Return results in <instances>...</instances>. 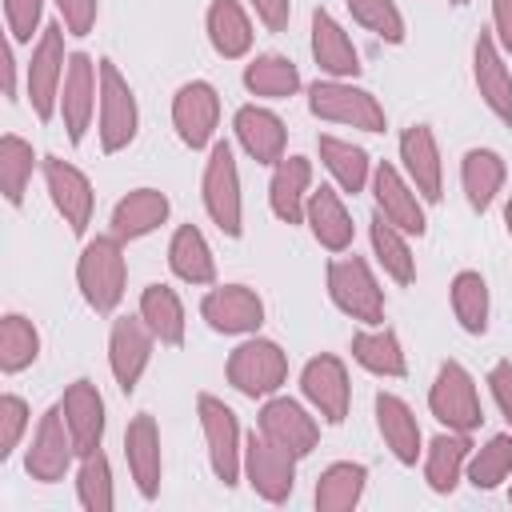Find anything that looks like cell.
<instances>
[{
    "instance_id": "cell-47",
    "label": "cell",
    "mask_w": 512,
    "mask_h": 512,
    "mask_svg": "<svg viewBox=\"0 0 512 512\" xmlns=\"http://www.w3.org/2000/svg\"><path fill=\"white\" fill-rule=\"evenodd\" d=\"M4 28L16 44H36L44 32V0H4Z\"/></svg>"
},
{
    "instance_id": "cell-22",
    "label": "cell",
    "mask_w": 512,
    "mask_h": 512,
    "mask_svg": "<svg viewBox=\"0 0 512 512\" xmlns=\"http://www.w3.org/2000/svg\"><path fill=\"white\" fill-rule=\"evenodd\" d=\"M400 172L408 184L420 192L424 204H436L444 196V160H440V140L428 124H408L400 132Z\"/></svg>"
},
{
    "instance_id": "cell-17",
    "label": "cell",
    "mask_w": 512,
    "mask_h": 512,
    "mask_svg": "<svg viewBox=\"0 0 512 512\" xmlns=\"http://www.w3.org/2000/svg\"><path fill=\"white\" fill-rule=\"evenodd\" d=\"M200 320L220 336H256L264 324V300L248 284H212L200 296Z\"/></svg>"
},
{
    "instance_id": "cell-25",
    "label": "cell",
    "mask_w": 512,
    "mask_h": 512,
    "mask_svg": "<svg viewBox=\"0 0 512 512\" xmlns=\"http://www.w3.org/2000/svg\"><path fill=\"white\" fill-rule=\"evenodd\" d=\"M60 412H64V424L76 440V452L88 456L104 444V428H108V408H104V396L100 388L88 380V376H76L64 396H60Z\"/></svg>"
},
{
    "instance_id": "cell-36",
    "label": "cell",
    "mask_w": 512,
    "mask_h": 512,
    "mask_svg": "<svg viewBox=\"0 0 512 512\" xmlns=\"http://www.w3.org/2000/svg\"><path fill=\"white\" fill-rule=\"evenodd\" d=\"M316 152H320V164H324V172L332 176V184L344 192V196H356V192H364L368 188V180H372V156L360 148V144H352V140H344V136H332V132H324V136H316Z\"/></svg>"
},
{
    "instance_id": "cell-40",
    "label": "cell",
    "mask_w": 512,
    "mask_h": 512,
    "mask_svg": "<svg viewBox=\"0 0 512 512\" xmlns=\"http://www.w3.org/2000/svg\"><path fill=\"white\" fill-rule=\"evenodd\" d=\"M40 164H44V160L36 156L32 140H24V136H16V132H4V136H0V192H4V200H8L12 208L24 204V196H28L32 176H36Z\"/></svg>"
},
{
    "instance_id": "cell-46",
    "label": "cell",
    "mask_w": 512,
    "mask_h": 512,
    "mask_svg": "<svg viewBox=\"0 0 512 512\" xmlns=\"http://www.w3.org/2000/svg\"><path fill=\"white\" fill-rule=\"evenodd\" d=\"M28 424H32L28 400L16 396V392H4V396H0V460H12V452L20 448Z\"/></svg>"
},
{
    "instance_id": "cell-28",
    "label": "cell",
    "mask_w": 512,
    "mask_h": 512,
    "mask_svg": "<svg viewBox=\"0 0 512 512\" xmlns=\"http://www.w3.org/2000/svg\"><path fill=\"white\" fill-rule=\"evenodd\" d=\"M312 160L308 156H284L272 164L268 176V208L280 224H304V208L312 196Z\"/></svg>"
},
{
    "instance_id": "cell-39",
    "label": "cell",
    "mask_w": 512,
    "mask_h": 512,
    "mask_svg": "<svg viewBox=\"0 0 512 512\" xmlns=\"http://www.w3.org/2000/svg\"><path fill=\"white\" fill-rule=\"evenodd\" d=\"M448 304L456 324L468 336H484L488 332V316H492V296H488V280L476 268H460L448 284Z\"/></svg>"
},
{
    "instance_id": "cell-24",
    "label": "cell",
    "mask_w": 512,
    "mask_h": 512,
    "mask_svg": "<svg viewBox=\"0 0 512 512\" xmlns=\"http://www.w3.org/2000/svg\"><path fill=\"white\" fill-rule=\"evenodd\" d=\"M232 132H236V144L248 152V160L264 168L288 156V124L264 104H240L232 116Z\"/></svg>"
},
{
    "instance_id": "cell-43",
    "label": "cell",
    "mask_w": 512,
    "mask_h": 512,
    "mask_svg": "<svg viewBox=\"0 0 512 512\" xmlns=\"http://www.w3.org/2000/svg\"><path fill=\"white\" fill-rule=\"evenodd\" d=\"M508 476H512V428H508V432H496V436H488L480 448H472L468 468H464V480H468L476 492H492V488H500Z\"/></svg>"
},
{
    "instance_id": "cell-31",
    "label": "cell",
    "mask_w": 512,
    "mask_h": 512,
    "mask_svg": "<svg viewBox=\"0 0 512 512\" xmlns=\"http://www.w3.org/2000/svg\"><path fill=\"white\" fill-rule=\"evenodd\" d=\"M168 212H172V200L160 192V188H132V192H124L120 200H116V208H112V236L116 240H124V244H132V240H144L148 232H156L160 224H168Z\"/></svg>"
},
{
    "instance_id": "cell-4",
    "label": "cell",
    "mask_w": 512,
    "mask_h": 512,
    "mask_svg": "<svg viewBox=\"0 0 512 512\" xmlns=\"http://www.w3.org/2000/svg\"><path fill=\"white\" fill-rule=\"evenodd\" d=\"M200 200H204L208 220L228 240L244 236V188H240V164H236V152L228 140H216L208 148L204 176H200Z\"/></svg>"
},
{
    "instance_id": "cell-35",
    "label": "cell",
    "mask_w": 512,
    "mask_h": 512,
    "mask_svg": "<svg viewBox=\"0 0 512 512\" xmlns=\"http://www.w3.org/2000/svg\"><path fill=\"white\" fill-rule=\"evenodd\" d=\"M136 312H140V320L152 328L156 344H164V348H180V344H184V336H188V316H184V300H180V292H176L172 284H164V280L144 284Z\"/></svg>"
},
{
    "instance_id": "cell-6",
    "label": "cell",
    "mask_w": 512,
    "mask_h": 512,
    "mask_svg": "<svg viewBox=\"0 0 512 512\" xmlns=\"http://www.w3.org/2000/svg\"><path fill=\"white\" fill-rule=\"evenodd\" d=\"M324 284H328V300L356 324H384V288L372 272V264L364 256H332L324 268Z\"/></svg>"
},
{
    "instance_id": "cell-21",
    "label": "cell",
    "mask_w": 512,
    "mask_h": 512,
    "mask_svg": "<svg viewBox=\"0 0 512 512\" xmlns=\"http://www.w3.org/2000/svg\"><path fill=\"white\" fill-rule=\"evenodd\" d=\"M308 48H312V60L324 76L332 80H356L360 76V48L352 44L348 28L328 12V8H312V20H308Z\"/></svg>"
},
{
    "instance_id": "cell-49",
    "label": "cell",
    "mask_w": 512,
    "mask_h": 512,
    "mask_svg": "<svg viewBox=\"0 0 512 512\" xmlns=\"http://www.w3.org/2000/svg\"><path fill=\"white\" fill-rule=\"evenodd\" d=\"M488 392H492V400H496L504 424L512 428V360H496V364L488 368Z\"/></svg>"
},
{
    "instance_id": "cell-38",
    "label": "cell",
    "mask_w": 512,
    "mask_h": 512,
    "mask_svg": "<svg viewBox=\"0 0 512 512\" xmlns=\"http://www.w3.org/2000/svg\"><path fill=\"white\" fill-rule=\"evenodd\" d=\"M364 488H368V468L360 460H336L316 476L312 504L320 512H352L364 500Z\"/></svg>"
},
{
    "instance_id": "cell-3",
    "label": "cell",
    "mask_w": 512,
    "mask_h": 512,
    "mask_svg": "<svg viewBox=\"0 0 512 512\" xmlns=\"http://www.w3.org/2000/svg\"><path fill=\"white\" fill-rule=\"evenodd\" d=\"M68 28L64 24H44V32L32 44V56L24 64V100L36 112L40 124L60 116V88H64V72H68V48H64Z\"/></svg>"
},
{
    "instance_id": "cell-16",
    "label": "cell",
    "mask_w": 512,
    "mask_h": 512,
    "mask_svg": "<svg viewBox=\"0 0 512 512\" xmlns=\"http://www.w3.org/2000/svg\"><path fill=\"white\" fill-rule=\"evenodd\" d=\"M172 128L184 148L200 152L216 144L220 128V92L208 80H184L172 96Z\"/></svg>"
},
{
    "instance_id": "cell-54",
    "label": "cell",
    "mask_w": 512,
    "mask_h": 512,
    "mask_svg": "<svg viewBox=\"0 0 512 512\" xmlns=\"http://www.w3.org/2000/svg\"><path fill=\"white\" fill-rule=\"evenodd\" d=\"M448 4H456V8H464V4H468V0H448Z\"/></svg>"
},
{
    "instance_id": "cell-20",
    "label": "cell",
    "mask_w": 512,
    "mask_h": 512,
    "mask_svg": "<svg viewBox=\"0 0 512 512\" xmlns=\"http://www.w3.org/2000/svg\"><path fill=\"white\" fill-rule=\"evenodd\" d=\"M124 464H128V476H132V488L140 492V500H156L160 480H164V448H160V424L152 412H136L128 420Z\"/></svg>"
},
{
    "instance_id": "cell-19",
    "label": "cell",
    "mask_w": 512,
    "mask_h": 512,
    "mask_svg": "<svg viewBox=\"0 0 512 512\" xmlns=\"http://www.w3.org/2000/svg\"><path fill=\"white\" fill-rule=\"evenodd\" d=\"M368 192H372L376 212H380L388 224H396V228H400V232H408V236H424V232H428L424 200H420V192L408 184V176L400 172V164L380 160V164L372 168Z\"/></svg>"
},
{
    "instance_id": "cell-11",
    "label": "cell",
    "mask_w": 512,
    "mask_h": 512,
    "mask_svg": "<svg viewBox=\"0 0 512 512\" xmlns=\"http://www.w3.org/2000/svg\"><path fill=\"white\" fill-rule=\"evenodd\" d=\"M296 464L300 460L292 452H284L280 444H272L264 432L252 428V436H244V480L264 504H288L292 500Z\"/></svg>"
},
{
    "instance_id": "cell-10",
    "label": "cell",
    "mask_w": 512,
    "mask_h": 512,
    "mask_svg": "<svg viewBox=\"0 0 512 512\" xmlns=\"http://www.w3.org/2000/svg\"><path fill=\"white\" fill-rule=\"evenodd\" d=\"M300 396L324 424H344L352 412V376L336 352H316L300 368Z\"/></svg>"
},
{
    "instance_id": "cell-14",
    "label": "cell",
    "mask_w": 512,
    "mask_h": 512,
    "mask_svg": "<svg viewBox=\"0 0 512 512\" xmlns=\"http://www.w3.org/2000/svg\"><path fill=\"white\" fill-rule=\"evenodd\" d=\"M76 460H80L76 440H72V432H68V424H64V412H60V404H56V408H48V412L36 420V428H32V440H28V448H24V472H28L32 480H40V484H60V480L72 472Z\"/></svg>"
},
{
    "instance_id": "cell-29",
    "label": "cell",
    "mask_w": 512,
    "mask_h": 512,
    "mask_svg": "<svg viewBox=\"0 0 512 512\" xmlns=\"http://www.w3.org/2000/svg\"><path fill=\"white\" fill-rule=\"evenodd\" d=\"M468 456H472V432H452V428H444L440 436H432V440L424 444V456H420L428 492L452 496L456 484L464 480Z\"/></svg>"
},
{
    "instance_id": "cell-2",
    "label": "cell",
    "mask_w": 512,
    "mask_h": 512,
    "mask_svg": "<svg viewBox=\"0 0 512 512\" xmlns=\"http://www.w3.org/2000/svg\"><path fill=\"white\" fill-rule=\"evenodd\" d=\"M308 112L324 124L356 128V132H368V136H380L388 128L384 104L368 88H360L356 80H332V76L312 80L308 84Z\"/></svg>"
},
{
    "instance_id": "cell-26",
    "label": "cell",
    "mask_w": 512,
    "mask_h": 512,
    "mask_svg": "<svg viewBox=\"0 0 512 512\" xmlns=\"http://www.w3.org/2000/svg\"><path fill=\"white\" fill-rule=\"evenodd\" d=\"M372 412H376V432H380L384 448L392 452V460L412 468L424 456V432H420V420L408 408V400L396 392H376Z\"/></svg>"
},
{
    "instance_id": "cell-18",
    "label": "cell",
    "mask_w": 512,
    "mask_h": 512,
    "mask_svg": "<svg viewBox=\"0 0 512 512\" xmlns=\"http://www.w3.org/2000/svg\"><path fill=\"white\" fill-rule=\"evenodd\" d=\"M152 348H156V336L140 320V312L112 320V332H108V372H112V380H116V388L124 396H132L136 384L144 380V372L152 364Z\"/></svg>"
},
{
    "instance_id": "cell-12",
    "label": "cell",
    "mask_w": 512,
    "mask_h": 512,
    "mask_svg": "<svg viewBox=\"0 0 512 512\" xmlns=\"http://www.w3.org/2000/svg\"><path fill=\"white\" fill-rule=\"evenodd\" d=\"M40 172H44V188H48L56 216L68 224L72 236H88V224L96 216V188H92L88 172L60 156H44Z\"/></svg>"
},
{
    "instance_id": "cell-42",
    "label": "cell",
    "mask_w": 512,
    "mask_h": 512,
    "mask_svg": "<svg viewBox=\"0 0 512 512\" xmlns=\"http://www.w3.org/2000/svg\"><path fill=\"white\" fill-rule=\"evenodd\" d=\"M40 360V328L24 312L0 316V372L16 376Z\"/></svg>"
},
{
    "instance_id": "cell-13",
    "label": "cell",
    "mask_w": 512,
    "mask_h": 512,
    "mask_svg": "<svg viewBox=\"0 0 512 512\" xmlns=\"http://www.w3.org/2000/svg\"><path fill=\"white\" fill-rule=\"evenodd\" d=\"M256 432H264L272 444H280L284 452H292L296 460L312 456L316 444H320V416L292 400V396H268L260 400V412H256Z\"/></svg>"
},
{
    "instance_id": "cell-23",
    "label": "cell",
    "mask_w": 512,
    "mask_h": 512,
    "mask_svg": "<svg viewBox=\"0 0 512 512\" xmlns=\"http://www.w3.org/2000/svg\"><path fill=\"white\" fill-rule=\"evenodd\" d=\"M472 84H476L484 108L500 124H512V68H508V56L500 52V44L492 40V32H480L472 44Z\"/></svg>"
},
{
    "instance_id": "cell-45",
    "label": "cell",
    "mask_w": 512,
    "mask_h": 512,
    "mask_svg": "<svg viewBox=\"0 0 512 512\" xmlns=\"http://www.w3.org/2000/svg\"><path fill=\"white\" fill-rule=\"evenodd\" d=\"M344 4L364 32H372L384 44H404L408 24H404V12L396 8V0H344Z\"/></svg>"
},
{
    "instance_id": "cell-1",
    "label": "cell",
    "mask_w": 512,
    "mask_h": 512,
    "mask_svg": "<svg viewBox=\"0 0 512 512\" xmlns=\"http://www.w3.org/2000/svg\"><path fill=\"white\" fill-rule=\"evenodd\" d=\"M76 288L84 296V304L96 316H112L128 292V256H124V240L108 236H88L80 256H76Z\"/></svg>"
},
{
    "instance_id": "cell-48",
    "label": "cell",
    "mask_w": 512,
    "mask_h": 512,
    "mask_svg": "<svg viewBox=\"0 0 512 512\" xmlns=\"http://www.w3.org/2000/svg\"><path fill=\"white\" fill-rule=\"evenodd\" d=\"M60 12V24L68 28V36H88L96 28L100 16V0H52Z\"/></svg>"
},
{
    "instance_id": "cell-44",
    "label": "cell",
    "mask_w": 512,
    "mask_h": 512,
    "mask_svg": "<svg viewBox=\"0 0 512 512\" xmlns=\"http://www.w3.org/2000/svg\"><path fill=\"white\" fill-rule=\"evenodd\" d=\"M76 504L84 512H112L116 508V484H112V464H108L104 448L76 460Z\"/></svg>"
},
{
    "instance_id": "cell-41",
    "label": "cell",
    "mask_w": 512,
    "mask_h": 512,
    "mask_svg": "<svg viewBox=\"0 0 512 512\" xmlns=\"http://www.w3.org/2000/svg\"><path fill=\"white\" fill-rule=\"evenodd\" d=\"M368 240H372V256H376V264L384 268L388 280H396V284H412V280H416V256H412L408 232H400V228L388 224L380 212H372Z\"/></svg>"
},
{
    "instance_id": "cell-34",
    "label": "cell",
    "mask_w": 512,
    "mask_h": 512,
    "mask_svg": "<svg viewBox=\"0 0 512 512\" xmlns=\"http://www.w3.org/2000/svg\"><path fill=\"white\" fill-rule=\"evenodd\" d=\"M504 180H508V164L496 148H468L460 156V188L472 212H488L504 192Z\"/></svg>"
},
{
    "instance_id": "cell-32",
    "label": "cell",
    "mask_w": 512,
    "mask_h": 512,
    "mask_svg": "<svg viewBox=\"0 0 512 512\" xmlns=\"http://www.w3.org/2000/svg\"><path fill=\"white\" fill-rule=\"evenodd\" d=\"M348 352H352V360H356L364 372H372V376H380V380H400V376H408L404 344H400V336H396L388 324H364L360 332H352Z\"/></svg>"
},
{
    "instance_id": "cell-51",
    "label": "cell",
    "mask_w": 512,
    "mask_h": 512,
    "mask_svg": "<svg viewBox=\"0 0 512 512\" xmlns=\"http://www.w3.org/2000/svg\"><path fill=\"white\" fill-rule=\"evenodd\" d=\"M492 40L512 56V0H492Z\"/></svg>"
},
{
    "instance_id": "cell-27",
    "label": "cell",
    "mask_w": 512,
    "mask_h": 512,
    "mask_svg": "<svg viewBox=\"0 0 512 512\" xmlns=\"http://www.w3.org/2000/svg\"><path fill=\"white\" fill-rule=\"evenodd\" d=\"M304 224H308L312 240H316L324 252H332V256L348 252L352 240H356L352 212H348L344 192H340L336 184H320V188H312L308 208H304Z\"/></svg>"
},
{
    "instance_id": "cell-7",
    "label": "cell",
    "mask_w": 512,
    "mask_h": 512,
    "mask_svg": "<svg viewBox=\"0 0 512 512\" xmlns=\"http://www.w3.org/2000/svg\"><path fill=\"white\" fill-rule=\"evenodd\" d=\"M196 420H200V436H204L208 468H212L216 484L236 488L244 480V432H240L236 412L220 396L200 392L196 396Z\"/></svg>"
},
{
    "instance_id": "cell-33",
    "label": "cell",
    "mask_w": 512,
    "mask_h": 512,
    "mask_svg": "<svg viewBox=\"0 0 512 512\" xmlns=\"http://www.w3.org/2000/svg\"><path fill=\"white\" fill-rule=\"evenodd\" d=\"M168 268L180 284H192V288L216 284V256L208 236L196 224H176V232L168 236Z\"/></svg>"
},
{
    "instance_id": "cell-30",
    "label": "cell",
    "mask_w": 512,
    "mask_h": 512,
    "mask_svg": "<svg viewBox=\"0 0 512 512\" xmlns=\"http://www.w3.org/2000/svg\"><path fill=\"white\" fill-rule=\"evenodd\" d=\"M252 8H244V0H212L204 12V32L208 44L220 60H244L256 44V24L248 16Z\"/></svg>"
},
{
    "instance_id": "cell-50",
    "label": "cell",
    "mask_w": 512,
    "mask_h": 512,
    "mask_svg": "<svg viewBox=\"0 0 512 512\" xmlns=\"http://www.w3.org/2000/svg\"><path fill=\"white\" fill-rule=\"evenodd\" d=\"M244 4L256 12V20L268 32H284L288 20H292V0H244Z\"/></svg>"
},
{
    "instance_id": "cell-9",
    "label": "cell",
    "mask_w": 512,
    "mask_h": 512,
    "mask_svg": "<svg viewBox=\"0 0 512 512\" xmlns=\"http://www.w3.org/2000/svg\"><path fill=\"white\" fill-rule=\"evenodd\" d=\"M428 412L452 432H476L484 424V404L472 372L460 360H444L428 384Z\"/></svg>"
},
{
    "instance_id": "cell-52",
    "label": "cell",
    "mask_w": 512,
    "mask_h": 512,
    "mask_svg": "<svg viewBox=\"0 0 512 512\" xmlns=\"http://www.w3.org/2000/svg\"><path fill=\"white\" fill-rule=\"evenodd\" d=\"M4 96L20 100V60H16V40H4Z\"/></svg>"
},
{
    "instance_id": "cell-5",
    "label": "cell",
    "mask_w": 512,
    "mask_h": 512,
    "mask_svg": "<svg viewBox=\"0 0 512 512\" xmlns=\"http://www.w3.org/2000/svg\"><path fill=\"white\" fill-rule=\"evenodd\" d=\"M224 380L248 400H268L288 384V352L260 332L244 336L224 360Z\"/></svg>"
},
{
    "instance_id": "cell-8",
    "label": "cell",
    "mask_w": 512,
    "mask_h": 512,
    "mask_svg": "<svg viewBox=\"0 0 512 512\" xmlns=\"http://www.w3.org/2000/svg\"><path fill=\"white\" fill-rule=\"evenodd\" d=\"M140 132V104L136 92L128 84V76L112 64L100 60V104H96V136H100V152L116 156L124 152Z\"/></svg>"
},
{
    "instance_id": "cell-15",
    "label": "cell",
    "mask_w": 512,
    "mask_h": 512,
    "mask_svg": "<svg viewBox=\"0 0 512 512\" xmlns=\"http://www.w3.org/2000/svg\"><path fill=\"white\" fill-rule=\"evenodd\" d=\"M96 104H100V60H92L88 52H72L60 88V124L68 132V144H84L96 120Z\"/></svg>"
},
{
    "instance_id": "cell-37",
    "label": "cell",
    "mask_w": 512,
    "mask_h": 512,
    "mask_svg": "<svg viewBox=\"0 0 512 512\" xmlns=\"http://www.w3.org/2000/svg\"><path fill=\"white\" fill-rule=\"evenodd\" d=\"M240 80H244V88H248L256 100H288V96H296V92L304 88L300 68H296L284 52H256V56L244 64Z\"/></svg>"
},
{
    "instance_id": "cell-53",
    "label": "cell",
    "mask_w": 512,
    "mask_h": 512,
    "mask_svg": "<svg viewBox=\"0 0 512 512\" xmlns=\"http://www.w3.org/2000/svg\"><path fill=\"white\" fill-rule=\"evenodd\" d=\"M504 228H508V236H512V192H508V200H504Z\"/></svg>"
},
{
    "instance_id": "cell-55",
    "label": "cell",
    "mask_w": 512,
    "mask_h": 512,
    "mask_svg": "<svg viewBox=\"0 0 512 512\" xmlns=\"http://www.w3.org/2000/svg\"><path fill=\"white\" fill-rule=\"evenodd\" d=\"M508 500H512V488H508Z\"/></svg>"
}]
</instances>
